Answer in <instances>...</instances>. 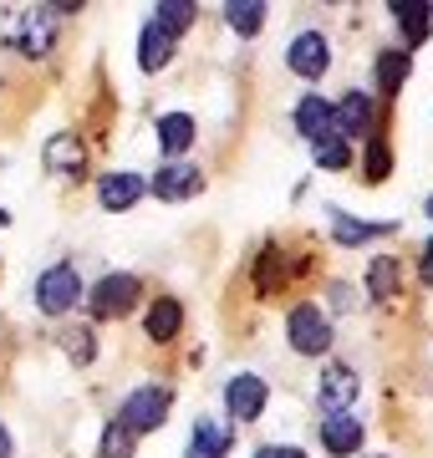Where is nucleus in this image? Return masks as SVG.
I'll return each mask as SVG.
<instances>
[{
    "label": "nucleus",
    "instance_id": "nucleus-1",
    "mask_svg": "<svg viewBox=\"0 0 433 458\" xmlns=\"http://www.w3.org/2000/svg\"><path fill=\"white\" fill-rule=\"evenodd\" d=\"M168 408H174V393L168 387H138V393H128L123 397V408H117V418L113 423L117 428H128V433H153V428H164V418H168Z\"/></svg>",
    "mask_w": 433,
    "mask_h": 458
},
{
    "label": "nucleus",
    "instance_id": "nucleus-2",
    "mask_svg": "<svg viewBox=\"0 0 433 458\" xmlns=\"http://www.w3.org/2000/svg\"><path fill=\"white\" fill-rule=\"evenodd\" d=\"M285 336H291V352L321 357V352H332V316L321 311V306H311V301H301L285 316Z\"/></svg>",
    "mask_w": 433,
    "mask_h": 458
},
{
    "label": "nucleus",
    "instance_id": "nucleus-3",
    "mask_svg": "<svg viewBox=\"0 0 433 458\" xmlns=\"http://www.w3.org/2000/svg\"><path fill=\"white\" fill-rule=\"evenodd\" d=\"M87 295V311L98 316V321H117V316H128L138 306V295H143V280L128 276V270H117V276H102Z\"/></svg>",
    "mask_w": 433,
    "mask_h": 458
},
{
    "label": "nucleus",
    "instance_id": "nucleus-4",
    "mask_svg": "<svg viewBox=\"0 0 433 458\" xmlns=\"http://www.w3.org/2000/svg\"><path fill=\"white\" fill-rule=\"evenodd\" d=\"M77 301H82V276H77L72 260L51 265V270L36 276V311L41 316H67Z\"/></svg>",
    "mask_w": 433,
    "mask_h": 458
},
{
    "label": "nucleus",
    "instance_id": "nucleus-5",
    "mask_svg": "<svg viewBox=\"0 0 433 458\" xmlns=\"http://www.w3.org/2000/svg\"><path fill=\"white\" fill-rule=\"evenodd\" d=\"M285 66H291L296 77H306V82H321L327 66H332V41L321 31H301L296 41H291V51H285Z\"/></svg>",
    "mask_w": 433,
    "mask_h": 458
},
{
    "label": "nucleus",
    "instance_id": "nucleus-6",
    "mask_svg": "<svg viewBox=\"0 0 433 458\" xmlns=\"http://www.w3.org/2000/svg\"><path fill=\"white\" fill-rule=\"evenodd\" d=\"M372 128H378V107H372V98L367 92H347V98L332 107V132L336 138H372Z\"/></svg>",
    "mask_w": 433,
    "mask_h": 458
},
{
    "label": "nucleus",
    "instance_id": "nucleus-7",
    "mask_svg": "<svg viewBox=\"0 0 433 458\" xmlns=\"http://www.w3.org/2000/svg\"><path fill=\"white\" fill-rule=\"evenodd\" d=\"M225 408H230V423H255L266 412V382L255 372H240L225 382Z\"/></svg>",
    "mask_w": 433,
    "mask_h": 458
},
{
    "label": "nucleus",
    "instance_id": "nucleus-8",
    "mask_svg": "<svg viewBox=\"0 0 433 458\" xmlns=\"http://www.w3.org/2000/svg\"><path fill=\"white\" fill-rule=\"evenodd\" d=\"M317 438L332 458L362 454V418H352V412H327V418L317 423Z\"/></svg>",
    "mask_w": 433,
    "mask_h": 458
},
{
    "label": "nucleus",
    "instance_id": "nucleus-9",
    "mask_svg": "<svg viewBox=\"0 0 433 458\" xmlns=\"http://www.w3.org/2000/svg\"><path fill=\"white\" fill-rule=\"evenodd\" d=\"M41 164H47V174H56V179L82 174V164H87L82 138H77V132H51L47 148H41Z\"/></svg>",
    "mask_w": 433,
    "mask_h": 458
},
{
    "label": "nucleus",
    "instance_id": "nucleus-10",
    "mask_svg": "<svg viewBox=\"0 0 433 458\" xmlns=\"http://www.w3.org/2000/svg\"><path fill=\"white\" fill-rule=\"evenodd\" d=\"M204 189V174L194 164H164L153 174V194L164 199V204H179V199H194Z\"/></svg>",
    "mask_w": 433,
    "mask_h": 458
},
{
    "label": "nucleus",
    "instance_id": "nucleus-11",
    "mask_svg": "<svg viewBox=\"0 0 433 458\" xmlns=\"http://www.w3.org/2000/svg\"><path fill=\"white\" fill-rule=\"evenodd\" d=\"M357 387H362V382H357V372L336 361V367H327V372H321V382H317V403H321L327 412H347V403L357 397Z\"/></svg>",
    "mask_w": 433,
    "mask_h": 458
},
{
    "label": "nucleus",
    "instance_id": "nucleus-12",
    "mask_svg": "<svg viewBox=\"0 0 433 458\" xmlns=\"http://www.w3.org/2000/svg\"><path fill=\"white\" fill-rule=\"evenodd\" d=\"M143 189H149V183L138 179V174H102L98 179V204L107 214H123V209H133L138 199H143Z\"/></svg>",
    "mask_w": 433,
    "mask_h": 458
},
{
    "label": "nucleus",
    "instance_id": "nucleus-13",
    "mask_svg": "<svg viewBox=\"0 0 433 458\" xmlns=\"http://www.w3.org/2000/svg\"><path fill=\"white\" fill-rule=\"evenodd\" d=\"M296 132L306 143H321V138H332V102L321 98V92H306L296 102Z\"/></svg>",
    "mask_w": 433,
    "mask_h": 458
},
{
    "label": "nucleus",
    "instance_id": "nucleus-14",
    "mask_svg": "<svg viewBox=\"0 0 433 458\" xmlns=\"http://www.w3.org/2000/svg\"><path fill=\"white\" fill-rule=\"evenodd\" d=\"M393 21L403 26V47H423L433 31V5L429 0H398V5H387Z\"/></svg>",
    "mask_w": 433,
    "mask_h": 458
},
{
    "label": "nucleus",
    "instance_id": "nucleus-15",
    "mask_svg": "<svg viewBox=\"0 0 433 458\" xmlns=\"http://www.w3.org/2000/svg\"><path fill=\"white\" fill-rule=\"evenodd\" d=\"M174 47H179V36H168L164 26H143V36H138V66L143 72H164L168 62H174Z\"/></svg>",
    "mask_w": 433,
    "mask_h": 458
},
{
    "label": "nucleus",
    "instance_id": "nucleus-16",
    "mask_svg": "<svg viewBox=\"0 0 433 458\" xmlns=\"http://www.w3.org/2000/svg\"><path fill=\"white\" fill-rule=\"evenodd\" d=\"M143 331H149L153 342H174L183 331V306L174 301V295H158V301H149V316H143Z\"/></svg>",
    "mask_w": 433,
    "mask_h": 458
},
{
    "label": "nucleus",
    "instance_id": "nucleus-17",
    "mask_svg": "<svg viewBox=\"0 0 433 458\" xmlns=\"http://www.w3.org/2000/svg\"><path fill=\"white\" fill-rule=\"evenodd\" d=\"M408 72H413V56L408 51H383L378 56V66H372V87L383 92V98H398L403 92V82H408Z\"/></svg>",
    "mask_w": 433,
    "mask_h": 458
},
{
    "label": "nucleus",
    "instance_id": "nucleus-18",
    "mask_svg": "<svg viewBox=\"0 0 433 458\" xmlns=\"http://www.w3.org/2000/svg\"><path fill=\"white\" fill-rule=\"evenodd\" d=\"M16 47H21V56H47V47H51V11L47 5H36V11H26L21 16V36H16Z\"/></svg>",
    "mask_w": 433,
    "mask_h": 458
},
{
    "label": "nucleus",
    "instance_id": "nucleus-19",
    "mask_svg": "<svg viewBox=\"0 0 433 458\" xmlns=\"http://www.w3.org/2000/svg\"><path fill=\"white\" fill-rule=\"evenodd\" d=\"M230 454V428H219L215 418H200L189 433V458H225Z\"/></svg>",
    "mask_w": 433,
    "mask_h": 458
},
{
    "label": "nucleus",
    "instance_id": "nucleus-20",
    "mask_svg": "<svg viewBox=\"0 0 433 458\" xmlns=\"http://www.w3.org/2000/svg\"><path fill=\"white\" fill-rule=\"evenodd\" d=\"M189 143H194V117H189V113H168V117H158V148H164L168 158L189 153Z\"/></svg>",
    "mask_w": 433,
    "mask_h": 458
},
{
    "label": "nucleus",
    "instance_id": "nucleus-21",
    "mask_svg": "<svg viewBox=\"0 0 433 458\" xmlns=\"http://www.w3.org/2000/svg\"><path fill=\"white\" fill-rule=\"evenodd\" d=\"M332 214V234H336V245H367V240H383V234H393V225H357L352 214H342V209H327Z\"/></svg>",
    "mask_w": 433,
    "mask_h": 458
},
{
    "label": "nucleus",
    "instance_id": "nucleus-22",
    "mask_svg": "<svg viewBox=\"0 0 433 458\" xmlns=\"http://www.w3.org/2000/svg\"><path fill=\"white\" fill-rule=\"evenodd\" d=\"M398 280H403V265L393 255H378V260L367 265V295L372 301H393L398 295Z\"/></svg>",
    "mask_w": 433,
    "mask_h": 458
},
{
    "label": "nucleus",
    "instance_id": "nucleus-23",
    "mask_svg": "<svg viewBox=\"0 0 433 458\" xmlns=\"http://www.w3.org/2000/svg\"><path fill=\"white\" fill-rule=\"evenodd\" d=\"M281 280H285L281 245H266V250H260V260H255V295H260V301H270V295L281 291Z\"/></svg>",
    "mask_w": 433,
    "mask_h": 458
},
{
    "label": "nucleus",
    "instance_id": "nucleus-24",
    "mask_svg": "<svg viewBox=\"0 0 433 458\" xmlns=\"http://www.w3.org/2000/svg\"><path fill=\"white\" fill-rule=\"evenodd\" d=\"M200 16V5H189V0H158L153 5V26H164L168 36H183Z\"/></svg>",
    "mask_w": 433,
    "mask_h": 458
},
{
    "label": "nucleus",
    "instance_id": "nucleus-25",
    "mask_svg": "<svg viewBox=\"0 0 433 458\" xmlns=\"http://www.w3.org/2000/svg\"><path fill=\"white\" fill-rule=\"evenodd\" d=\"M266 0H230L225 5V21H230V31H240V36H255L260 26H266Z\"/></svg>",
    "mask_w": 433,
    "mask_h": 458
},
{
    "label": "nucleus",
    "instance_id": "nucleus-26",
    "mask_svg": "<svg viewBox=\"0 0 433 458\" xmlns=\"http://www.w3.org/2000/svg\"><path fill=\"white\" fill-rule=\"evenodd\" d=\"M362 174H367V183H387V174H393V148L378 132L362 143Z\"/></svg>",
    "mask_w": 433,
    "mask_h": 458
},
{
    "label": "nucleus",
    "instance_id": "nucleus-27",
    "mask_svg": "<svg viewBox=\"0 0 433 458\" xmlns=\"http://www.w3.org/2000/svg\"><path fill=\"white\" fill-rule=\"evenodd\" d=\"M311 153H317V168H332V174H342V168H352V143L347 138H321V143H311Z\"/></svg>",
    "mask_w": 433,
    "mask_h": 458
},
{
    "label": "nucleus",
    "instance_id": "nucleus-28",
    "mask_svg": "<svg viewBox=\"0 0 433 458\" xmlns=\"http://www.w3.org/2000/svg\"><path fill=\"white\" fill-rule=\"evenodd\" d=\"M133 433L128 428H117V423H107V433H102V458H133Z\"/></svg>",
    "mask_w": 433,
    "mask_h": 458
},
{
    "label": "nucleus",
    "instance_id": "nucleus-29",
    "mask_svg": "<svg viewBox=\"0 0 433 458\" xmlns=\"http://www.w3.org/2000/svg\"><path fill=\"white\" fill-rule=\"evenodd\" d=\"M92 327H77V331H67V357L72 361H92Z\"/></svg>",
    "mask_w": 433,
    "mask_h": 458
},
{
    "label": "nucleus",
    "instance_id": "nucleus-30",
    "mask_svg": "<svg viewBox=\"0 0 433 458\" xmlns=\"http://www.w3.org/2000/svg\"><path fill=\"white\" fill-rule=\"evenodd\" d=\"M255 458H306V454L291 448V443H266V448H255Z\"/></svg>",
    "mask_w": 433,
    "mask_h": 458
},
{
    "label": "nucleus",
    "instance_id": "nucleus-31",
    "mask_svg": "<svg viewBox=\"0 0 433 458\" xmlns=\"http://www.w3.org/2000/svg\"><path fill=\"white\" fill-rule=\"evenodd\" d=\"M0 458H11V433H5V423H0Z\"/></svg>",
    "mask_w": 433,
    "mask_h": 458
},
{
    "label": "nucleus",
    "instance_id": "nucleus-32",
    "mask_svg": "<svg viewBox=\"0 0 433 458\" xmlns=\"http://www.w3.org/2000/svg\"><path fill=\"white\" fill-rule=\"evenodd\" d=\"M418 276H423V285H429V291H433V265H423V270H418Z\"/></svg>",
    "mask_w": 433,
    "mask_h": 458
},
{
    "label": "nucleus",
    "instance_id": "nucleus-33",
    "mask_svg": "<svg viewBox=\"0 0 433 458\" xmlns=\"http://www.w3.org/2000/svg\"><path fill=\"white\" fill-rule=\"evenodd\" d=\"M423 265H433V240H429V245H423Z\"/></svg>",
    "mask_w": 433,
    "mask_h": 458
},
{
    "label": "nucleus",
    "instance_id": "nucleus-34",
    "mask_svg": "<svg viewBox=\"0 0 433 458\" xmlns=\"http://www.w3.org/2000/svg\"><path fill=\"white\" fill-rule=\"evenodd\" d=\"M423 214H429V219H433V194H429V204H423Z\"/></svg>",
    "mask_w": 433,
    "mask_h": 458
}]
</instances>
